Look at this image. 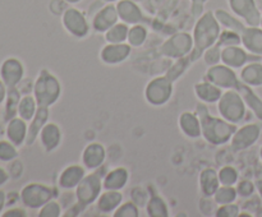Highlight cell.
Instances as JSON below:
<instances>
[{"instance_id":"obj_11","label":"cell","mask_w":262,"mask_h":217,"mask_svg":"<svg viewBox=\"0 0 262 217\" xmlns=\"http://www.w3.org/2000/svg\"><path fill=\"white\" fill-rule=\"evenodd\" d=\"M54 197H55L54 189L45 185V184H30L22 191L23 203L32 209L41 208L43 204L54 199Z\"/></svg>"},{"instance_id":"obj_26","label":"cell","mask_w":262,"mask_h":217,"mask_svg":"<svg viewBox=\"0 0 262 217\" xmlns=\"http://www.w3.org/2000/svg\"><path fill=\"white\" fill-rule=\"evenodd\" d=\"M220 185L222 184H220L219 175L215 168L206 167L200 173L199 186L202 197H212Z\"/></svg>"},{"instance_id":"obj_46","label":"cell","mask_w":262,"mask_h":217,"mask_svg":"<svg viewBox=\"0 0 262 217\" xmlns=\"http://www.w3.org/2000/svg\"><path fill=\"white\" fill-rule=\"evenodd\" d=\"M215 201L212 197H202L201 199H200V209H201V212L204 214H212L214 216L215 214V211H216L217 207H215ZM217 206V204H216Z\"/></svg>"},{"instance_id":"obj_23","label":"cell","mask_w":262,"mask_h":217,"mask_svg":"<svg viewBox=\"0 0 262 217\" xmlns=\"http://www.w3.org/2000/svg\"><path fill=\"white\" fill-rule=\"evenodd\" d=\"M124 201L122 190H106L104 189L96 201V207L100 213L113 214L115 209Z\"/></svg>"},{"instance_id":"obj_27","label":"cell","mask_w":262,"mask_h":217,"mask_svg":"<svg viewBox=\"0 0 262 217\" xmlns=\"http://www.w3.org/2000/svg\"><path fill=\"white\" fill-rule=\"evenodd\" d=\"M49 116H50V110H49V107L38 106L37 111H36L35 116L32 117L30 127H28L27 138H26L27 144H33L35 143V140L38 138L41 129L48 123Z\"/></svg>"},{"instance_id":"obj_41","label":"cell","mask_w":262,"mask_h":217,"mask_svg":"<svg viewBox=\"0 0 262 217\" xmlns=\"http://www.w3.org/2000/svg\"><path fill=\"white\" fill-rule=\"evenodd\" d=\"M216 43L220 47H224V46L242 45V40H241V35L238 32L224 28V31H222V33H220Z\"/></svg>"},{"instance_id":"obj_40","label":"cell","mask_w":262,"mask_h":217,"mask_svg":"<svg viewBox=\"0 0 262 217\" xmlns=\"http://www.w3.org/2000/svg\"><path fill=\"white\" fill-rule=\"evenodd\" d=\"M40 217H60L63 216V207H61L60 202L56 199H51L48 203L43 204L38 212Z\"/></svg>"},{"instance_id":"obj_38","label":"cell","mask_w":262,"mask_h":217,"mask_svg":"<svg viewBox=\"0 0 262 217\" xmlns=\"http://www.w3.org/2000/svg\"><path fill=\"white\" fill-rule=\"evenodd\" d=\"M217 175H219V180L222 185L235 186V184L239 180V174H238V170L234 166H223L217 171Z\"/></svg>"},{"instance_id":"obj_34","label":"cell","mask_w":262,"mask_h":217,"mask_svg":"<svg viewBox=\"0 0 262 217\" xmlns=\"http://www.w3.org/2000/svg\"><path fill=\"white\" fill-rule=\"evenodd\" d=\"M215 203L217 206H222V204H228V203H234L238 198V193L235 186L230 185H220L219 189L215 191V194L212 196Z\"/></svg>"},{"instance_id":"obj_9","label":"cell","mask_w":262,"mask_h":217,"mask_svg":"<svg viewBox=\"0 0 262 217\" xmlns=\"http://www.w3.org/2000/svg\"><path fill=\"white\" fill-rule=\"evenodd\" d=\"M204 79L211 82L212 84L222 89H235L241 81L234 69L229 68L223 63L209 66V69L205 73Z\"/></svg>"},{"instance_id":"obj_39","label":"cell","mask_w":262,"mask_h":217,"mask_svg":"<svg viewBox=\"0 0 262 217\" xmlns=\"http://www.w3.org/2000/svg\"><path fill=\"white\" fill-rule=\"evenodd\" d=\"M113 217H140V207L133 201L123 202L115 212Z\"/></svg>"},{"instance_id":"obj_54","label":"cell","mask_w":262,"mask_h":217,"mask_svg":"<svg viewBox=\"0 0 262 217\" xmlns=\"http://www.w3.org/2000/svg\"><path fill=\"white\" fill-rule=\"evenodd\" d=\"M102 2L104 3H117V2H119V0H102Z\"/></svg>"},{"instance_id":"obj_12","label":"cell","mask_w":262,"mask_h":217,"mask_svg":"<svg viewBox=\"0 0 262 217\" xmlns=\"http://www.w3.org/2000/svg\"><path fill=\"white\" fill-rule=\"evenodd\" d=\"M233 14L250 27H260L261 12L256 0H228Z\"/></svg>"},{"instance_id":"obj_17","label":"cell","mask_w":262,"mask_h":217,"mask_svg":"<svg viewBox=\"0 0 262 217\" xmlns=\"http://www.w3.org/2000/svg\"><path fill=\"white\" fill-rule=\"evenodd\" d=\"M84 176H86V167L83 165L78 163L69 165L59 174L58 186L61 190H74Z\"/></svg>"},{"instance_id":"obj_19","label":"cell","mask_w":262,"mask_h":217,"mask_svg":"<svg viewBox=\"0 0 262 217\" xmlns=\"http://www.w3.org/2000/svg\"><path fill=\"white\" fill-rule=\"evenodd\" d=\"M41 146L46 152H53V151L58 150L61 144V139H63V133H61L60 127L56 123H46L43 128L41 129L40 134Z\"/></svg>"},{"instance_id":"obj_42","label":"cell","mask_w":262,"mask_h":217,"mask_svg":"<svg viewBox=\"0 0 262 217\" xmlns=\"http://www.w3.org/2000/svg\"><path fill=\"white\" fill-rule=\"evenodd\" d=\"M202 59H204L205 64L207 66L216 65V64L222 63V47H220L217 43L212 45L211 47L206 49L202 55Z\"/></svg>"},{"instance_id":"obj_10","label":"cell","mask_w":262,"mask_h":217,"mask_svg":"<svg viewBox=\"0 0 262 217\" xmlns=\"http://www.w3.org/2000/svg\"><path fill=\"white\" fill-rule=\"evenodd\" d=\"M261 135V127L255 123L246 124L243 127L237 128L235 133L230 139V147L234 152H242L248 150L257 143Z\"/></svg>"},{"instance_id":"obj_37","label":"cell","mask_w":262,"mask_h":217,"mask_svg":"<svg viewBox=\"0 0 262 217\" xmlns=\"http://www.w3.org/2000/svg\"><path fill=\"white\" fill-rule=\"evenodd\" d=\"M37 109L38 104L35 96H26L25 99H22V101L19 102V106H18V111H19L20 117L23 120H32Z\"/></svg>"},{"instance_id":"obj_22","label":"cell","mask_w":262,"mask_h":217,"mask_svg":"<svg viewBox=\"0 0 262 217\" xmlns=\"http://www.w3.org/2000/svg\"><path fill=\"white\" fill-rule=\"evenodd\" d=\"M239 35L243 47L252 55L262 58V28L246 26Z\"/></svg>"},{"instance_id":"obj_24","label":"cell","mask_w":262,"mask_h":217,"mask_svg":"<svg viewBox=\"0 0 262 217\" xmlns=\"http://www.w3.org/2000/svg\"><path fill=\"white\" fill-rule=\"evenodd\" d=\"M223 91H224V89L219 88V87L212 84L211 82L206 81V79H204V81L201 82H197L193 87V92L194 94H196L197 99L207 105L217 104V101H219L220 97H222Z\"/></svg>"},{"instance_id":"obj_13","label":"cell","mask_w":262,"mask_h":217,"mask_svg":"<svg viewBox=\"0 0 262 217\" xmlns=\"http://www.w3.org/2000/svg\"><path fill=\"white\" fill-rule=\"evenodd\" d=\"M132 46L128 42L107 43L100 51V60L106 65H119L128 60L132 54Z\"/></svg>"},{"instance_id":"obj_3","label":"cell","mask_w":262,"mask_h":217,"mask_svg":"<svg viewBox=\"0 0 262 217\" xmlns=\"http://www.w3.org/2000/svg\"><path fill=\"white\" fill-rule=\"evenodd\" d=\"M33 94L38 106H53L61 96L60 81L53 73L42 69L33 86Z\"/></svg>"},{"instance_id":"obj_49","label":"cell","mask_w":262,"mask_h":217,"mask_svg":"<svg viewBox=\"0 0 262 217\" xmlns=\"http://www.w3.org/2000/svg\"><path fill=\"white\" fill-rule=\"evenodd\" d=\"M191 13L194 18H200L202 14H204V5L202 4H194L192 3V8H191Z\"/></svg>"},{"instance_id":"obj_20","label":"cell","mask_w":262,"mask_h":217,"mask_svg":"<svg viewBox=\"0 0 262 217\" xmlns=\"http://www.w3.org/2000/svg\"><path fill=\"white\" fill-rule=\"evenodd\" d=\"M178 125L184 137H187L188 139H199L202 137L201 122L196 112H182L178 117Z\"/></svg>"},{"instance_id":"obj_35","label":"cell","mask_w":262,"mask_h":217,"mask_svg":"<svg viewBox=\"0 0 262 217\" xmlns=\"http://www.w3.org/2000/svg\"><path fill=\"white\" fill-rule=\"evenodd\" d=\"M5 81L9 86H14L23 77V66L19 61L9 60L4 68Z\"/></svg>"},{"instance_id":"obj_33","label":"cell","mask_w":262,"mask_h":217,"mask_svg":"<svg viewBox=\"0 0 262 217\" xmlns=\"http://www.w3.org/2000/svg\"><path fill=\"white\" fill-rule=\"evenodd\" d=\"M147 37H148L147 28H146L142 23H140V25L130 26L129 27L127 42L129 43L133 49H137L145 45Z\"/></svg>"},{"instance_id":"obj_15","label":"cell","mask_w":262,"mask_h":217,"mask_svg":"<svg viewBox=\"0 0 262 217\" xmlns=\"http://www.w3.org/2000/svg\"><path fill=\"white\" fill-rule=\"evenodd\" d=\"M106 160V148L99 142H91L82 151L81 161L86 170L95 171L102 167Z\"/></svg>"},{"instance_id":"obj_55","label":"cell","mask_w":262,"mask_h":217,"mask_svg":"<svg viewBox=\"0 0 262 217\" xmlns=\"http://www.w3.org/2000/svg\"><path fill=\"white\" fill-rule=\"evenodd\" d=\"M260 157H261V161H262V147H261V150H260Z\"/></svg>"},{"instance_id":"obj_1","label":"cell","mask_w":262,"mask_h":217,"mask_svg":"<svg viewBox=\"0 0 262 217\" xmlns=\"http://www.w3.org/2000/svg\"><path fill=\"white\" fill-rule=\"evenodd\" d=\"M196 114L199 115L202 128V137L212 146H223L229 143L233 134L237 130V124L223 119L222 116H214L210 112L207 104L200 101L196 106Z\"/></svg>"},{"instance_id":"obj_7","label":"cell","mask_w":262,"mask_h":217,"mask_svg":"<svg viewBox=\"0 0 262 217\" xmlns=\"http://www.w3.org/2000/svg\"><path fill=\"white\" fill-rule=\"evenodd\" d=\"M193 49V37L188 32H177L166 38L159 47V54L164 58L177 60L188 55Z\"/></svg>"},{"instance_id":"obj_21","label":"cell","mask_w":262,"mask_h":217,"mask_svg":"<svg viewBox=\"0 0 262 217\" xmlns=\"http://www.w3.org/2000/svg\"><path fill=\"white\" fill-rule=\"evenodd\" d=\"M129 170L124 166H118L107 171L102 178V186L106 190H123L129 181Z\"/></svg>"},{"instance_id":"obj_28","label":"cell","mask_w":262,"mask_h":217,"mask_svg":"<svg viewBox=\"0 0 262 217\" xmlns=\"http://www.w3.org/2000/svg\"><path fill=\"white\" fill-rule=\"evenodd\" d=\"M235 89L242 94L247 107H250V109L253 111V114L256 115V117L260 119L262 122V100L255 93L252 87L246 84L245 82L239 81V83H238L237 88Z\"/></svg>"},{"instance_id":"obj_16","label":"cell","mask_w":262,"mask_h":217,"mask_svg":"<svg viewBox=\"0 0 262 217\" xmlns=\"http://www.w3.org/2000/svg\"><path fill=\"white\" fill-rule=\"evenodd\" d=\"M253 56H251L245 47H241V45L222 47V63L228 65L229 68H233L234 70L235 69H242L246 64L250 63Z\"/></svg>"},{"instance_id":"obj_50","label":"cell","mask_w":262,"mask_h":217,"mask_svg":"<svg viewBox=\"0 0 262 217\" xmlns=\"http://www.w3.org/2000/svg\"><path fill=\"white\" fill-rule=\"evenodd\" d=\"M181 2L182 0H168V4L170 8H174L177 4H178V3H181Z\"/></svg>"},{"instance_id":"obj_5","label":"cell","mask_w":262,"mask_h":217,"mask_svg":"<svg viewBox=\"0 0 262 217\" xmlns=\"http://www.w3.org/2000/svg\"><path fill=\"white\" fill-rule=\"evenodd\" d=\"M100 170H101V167L95 171H91L90 174H86V176L82 179L81 183L74 189L76 201L79 202L86 208L96 203L100 194L104 190V186H102V178H104V175H101V171Z\"/></svg>"},{"instance_id":"obj_32","label":"cell","mask_w":262,"mask_h":217,"mask_svg":"<svg viewBox=\"0 0 262 217\" xmlns=\"http://www.w3.org/2000/svg\"><path fill=\"white\" fill-rule=\"evenodd\" d=\"M129 27L127 23L124 22H118L113 26L110 30H107L105 35V41L107 43H123L127 42L128 38V32H129Z\"/></svg>"},{"instance_id":"obj_31","label":"cell","mask_w":262,"mask_h":217,"mask_svg":"<svg viewBox=\"0 0 262 217\" xmlns=\"http://www.w3.org/2000/svg\"><path fill=\"white\" fill-rule=\"evenodd\" d=\"M146 213L148 217H169V207L164 198L160 196L155 194V196H150L147 204H146Z\"/></svg>"},{"instance_id":"obj_56","label":"cell","mask_w":262,"mask_h":217,"mask_svg":"<svg viewBox=\"0 0 262 217\" xmlns=\"http://www.w3.org/2000/svg\"><path fill=\"white\" fill-rule=\"evenodd\" d=\"M260 27L262 28V13H261V23H260Z\"/></svg>"},{"instance_id":"obj_25","label":"cell","mask_w":262,"mask_h":217,"mask_svg":"<svg viewBox=\"0 0 262 217\" xmlns=\"http://www.w3.org/2000/svg\"><path fill=\"white\" fill-rule=\"evenodd\" d=\"M200 59H201V55H199V54L192 49V51L188 54V55L177 59L176 63H174L173 65L166 70L165 76L168 77L173 83H176V82L178 81V79L181 78L187 70H188L189 66H191L192 64L196 63L197 60H200Z\"/></svg>"},{"instance_id":"obj_14","label":"cell","mask_w":262,"mask_h":217,"mask_svg":"<svg viewBox=\"0 0 262 217\" xmlns=\"http://www.w3.org/2000/svg\"><path fill=\"white\" fill-rule=\"evenodd\" d=\"M119 22L117 5L114 3H106L91 19V28L97 33H105Z\"/></svg>"},{"instance_id":"obj_51","label":"cell","mask_w":262,"mask_h":217,"mask_svg":"<svg viewBox=\"0 0 262 217\" xmlns=\"http://www.w3.org/2000/svg\"><path fill=\"white\" fill-rule=\"evenodd\" d=\"M209 0H191V3H194V4H202L205 5Z\"/></svg>"},{"instance_id":"obj_2","label":"cell","mask_w":262,"mask_h":217,"mask_svg":"<svg viewBox=\"0 0 262 217\" xmlns=\"http://www.w3.org/2000/svg\"><path fill=\"white\" fill-rule=\"evenodd\" d=\"M222 33V26L215 17L214 12L207 10L200 18H197L193 27V50L199 55H204L205 50L217 42Z\"/></svg>"},{"instance_id":"obj_4","label":"cell","mask_w":262,"mask_h":217,"mask_svg":"<svg viewBox=\"0 0 262 217\" xmlns=\"http://www.w3.org/2000/svg\"><path fill=\"white\" fill-rule=\"evenodd\" d=\"M217 112L223 119L238 124L245 119L247 105L237 89H224L217 101Z\"/></svg>"},{"instance_id":"obj_29","label":"cell","mask_w":262,"mask_h":217,"mask_svg":"<svg viewBox=\"0 0 262 217\" xmlns=\"http://www.w3.org/2000/svg\"><path fill=\"white\" fill-rule=\"evenodd\" d=\"M241 81L246 84L253 87L262 86V63L260 61H251L247 63L241 70Z\"/></svg>"},{"instance_id":"obj_43","label":"cell","mask_w":262,"mask_h":217,"mask_svg":"<svg viewBox=\"0 0 262 217\" xmlns=\"http://www.w3.org/2000/svg\"><path fill=\"white\" fill-rule=\"evenodd\" d=\"M241 213V208L237 203H228L217 206L215 211V217H238Z\"/></svg>"},{"instance_id":"obj_30","label":"cell","mask_w":262,"mask_h":217,"mask_svg":"<svg viewBox=\"0 0 262 217\" xmlns=\"http://www.w3.org/2000/svg\"><path fill=\"white\" fill-rule=\"evenodd\" d=\"M214 14L215 17H216V19L219 20L220 26L227 28V30H232L241 33L243 31V28L247 26L242 19H239L237 15L230 14L229 12H227V10L224 9H216L214 12Z\"/></svg>"},{"instance_id":"obj_44","label":"cell","mask_w":262,"mask_h":217,"mask_svg":"<svg viewBox=\"0 0 262 217\" xmlns=\"http://www.w3.org/2000/svg\"><path fill=\"white\" fill-rule=\"evenodd\" d=\"M235 189H237L238 197H241V198H251L256 191L255 183L247 180V179L246 180H238V183L235 184Z\"/></svg>"},{"instance_id":"obj_6","label":"cell","mask_w":262,"mask_h":217,"mask_svg":"<svg viewBox=\"0 0 262 217\" xmlns=\"http://www.w3.org/2000/svg\"><path fill=\"white\" fill-rule=\"evenodd\" d=\"M173 82L164 74L151 79L145 87V100L148 105L155 107L164 106L168 104L173 96Z\"/></svg>"},{"instance_id":"obj_45","label":"cell","mask_w":262,"mask_h":217,"mask_svg":"<svg viewBox=\"0 0 262 217\" xmlns=\"http://www.w3.org/2000/svg\"><path fill=\"white\" fill-rule=\"evenodd\" d=\"M130 198H132V201L135 202L138 207H146L150 196L146 193L145 189H142L141 186H136V188H133L132 191H130Z\"/></svg>"},{"instance_id":"obj_48","label":"cell","mask_w":262,"mask_h":217,"mask_svg":"<svg viewBox=\"0 0 262 217\" xmlns=\"http://www.w3.org/2000/svg\"><path fill=\"white\" fill-rule=\"evenodd\" d=\"M105 4H106V3H104L102 0H97V2H95L94 4L90 5V9H89V12H87V17H89L90 19H92V17H94V15L96 14V13L99 12V10L101 9Z\"/></svg>"},{"instance_id":"obj_18","label":"cell","mask_w":262,"mask_h":217,"mask_svg":"<svg viewBox=\"0 0 262 217\" xmlns=\"http://www.w3.org/2000/svg\"><path fill=\"white\" fill-rule=\"evenodd\" d=\"M115 5H117L119 20L127 23L128 26L140 25L145 20L142 9L133 0H119L115 3Z\"/></svg>"},{"instance_id":"obj_36","label":"cell","mask_w":262,"mask_h":217,"mask_svg":"<svg viewBox=\"0 0 262 217\" xmlns=\"http://www.w3.org/2000/svg\"><path fill=\"white\" fill-rule=\"evenodd\" d=\"M28 128L23 119H14L9 125V137L15 144H20L27 138Z\"/></svg>"},{"instance_id":"obj_53","label":"cell","mask_w":262,"mask_h":217,"mask_svg":"<svg viewBox=\"0 0 262 217\" xmlns=\"http://www.w3.org/2000/svg\"><path fill=\"white\" fill-rule=\"evenodd\" d=\"M258 194H260V198L262 201V183L258 184Z\"/></svg>"},{"instance_id":"obj_47","label":"cell","mask_w":262,"mask_h":217,"mask_svg":"<svg viewBox=\"0 0 262 217\" xmlns=\"http://www.w3.org/2000/svg\"><path fill=\"white\" fill-rule=\"evenodd\" d=\"M84 209H86V207L84 206H82L81 203H79V202H74L73 204H71V207H69L68 209H67V212H64L63 213V216L64 217H76V216H79V214L82 213V212L84 211Z\"/></svg>"},{"instance_id":"obj_8","label":"cell","mask_w":262,"mask_h":217,"mask_svg":"<svg viewBox=\"0 0 262 217\" xmlns=\"http://www.w3.org/2000/svg\"><path fill=\"white\" fill-rule=\"evenodd\" d=\"M61 25L69 35L76 38L87 37L90 30H91L89 17L74 7L64 10L63 15H61Z\"/></svg>"},{"instance_id":"obj_52","label":"cell","mask_w":262,"mask_h":217,"mask_svg":"<svg viewBox=\"0 0 262 217\" xmlns=\"http://www.w3.org/2000/svg\"><path fill=\"white\" fill-rule=\"evenodd\" d=\"M66 3H68V4L73 5V4H78L79 2H82V0H64Z\"/></svg>"}]
</instances>
